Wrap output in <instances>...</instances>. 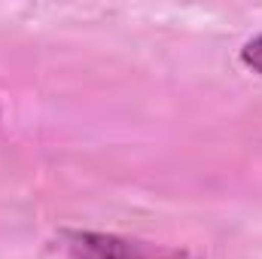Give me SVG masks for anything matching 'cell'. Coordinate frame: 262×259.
<instances>
[{
  "mask_svg": "<svg viewBox=\"0 0 262 259\" xmlns=\"http://www.w3.org/2000/svg\"><path fill=\"white\" fill-rule=\"evenodd\" d=\"M241 61H244L247 70H253V73H259L262 76V34L244 43V49H241Z\"/></svg>",
  "mask_w": 262,
  "mask_h": 259,
  "instance_id": "2",
  "label": "cell"
},
{
  "mask_svg": "<svg viewBox=\"0 0 262 259\" xmlns=\"http://www.w3.org/2000/svg\"><path fill=\"white\" fill-rule=\"evenodd\" d=\"M58 247L64 250L67 259H201L186 247H168L116 232H82V229H64L58 235Z\"/></svg>",
  "mask_w": 262,
  "mask_h": 259,
  "instance_id": "1",
  "label": "cell"
}]
</instances>
